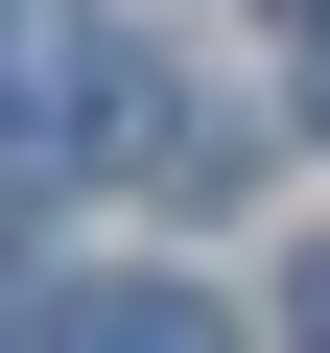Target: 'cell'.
I'll return each instance as SVG.
<instances>
[{
	"mask_svg": "<svg viewBox=\"0 0 330 353\" xmlns=\"http://www.w3.org/2000/svg\"><path fill=\"white\" fill-rule=\"evenodd\" d=\"M24 94L71 118L48 165H95V189H165V212L260 189V118H236V94H189L165 48H118V24H48V48H24Z\"/></svg>",
	"mask_w": 330,
	"mask_h": 353,
	"instance_id": "cell-1",
	"label": "cell"
},
{
	"mask_svg": "<svg viewBox=\"0 0 330 353\" xmlns=\"http://www.w3.org/2000/svg\"><path fill=\"white\" fill-rule=\"evenodd\" d=\"M48 353H236V306H213V283H71Z\"/></svg>",
	"mask_w": 330,
	"mask_h": 353,
	"instance_id": "cell-2",
	"label": "cell"
},
{
	"mask_svg": "<svg viewBox=\"0 0 330 353\" xmlns=\"http://www.w3.org/2000/svg\"><path fill=\"white\" fill-rule=\"evenodd\" d=\"M307 353H330V283H307Z\"/></svg>",
	"mask_w": 330,
	"mask_h": 353,
	"instance_id": "cell-3",
	"label": "cell"
},
{
	"mask_svg": "<svg viewBox=\"0 0 330 353\" xmlns=\"http://www.w3.org/2000/svg\"><path fill=\"white\" fill-rule=\"evenodd\" d=\"M283 24H330V0H283Z\"/></svg>",
	"mask_w": 330,
	"mask_h": 353,
	"instance_id": "cell-4",
	"label": "cell"
}]
</instances>
